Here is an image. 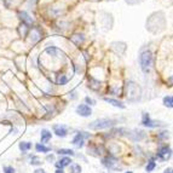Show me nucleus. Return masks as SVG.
<instances>
[{"label": "nucleus", "mask_w": 173, "mask_h": 173, "mask_svg": "<svg viewBox=\"0 0 173 173\" xmlns=\"http://www.w3.org/2000/svg\"><path fill=\"white\" fill-rule=\"evenodd\" d=\"M139 63H141V68L144 73H148L151 68V63H153V56L150 51H144L141 53L139 57Z\"/></svg>", "instance_id": "f257e3e1"}, {"label": "nucleus", "mask_w": 173, "mask_h": 173, "mask_svg": "<svg viewBox=\"0 0 173 173\" xmlns=\"http://www.w3.org/2000/svg\"><path fill=\"white\" fill-rule=\"evenodd\" d=\"M115 125V120L113 119H98L93 122H91L88 125V127L91 130H103V128H109L111 126Z\"/></svg>", "instance_id": "f03ea898"}, {"label": "nucleus", "mask_w": 173, "mask_h": 173, "mask_svg": "<svg viewBox=\"0 0 173 173\" xmlns=\"http://www.w3.org/2000/svg\"><path fill=\"white\" fill-rule=\"evenodd\" d=\"M126 90H127V98L131 102L137 100L141 97V88L137 84H134L133 81H130L126 85Z\"/></svg>", "instance_id": "7ed1b4c3"}, {"label": "nucleus", "mask_w": 173, "mask_h": 173, "mask_svg": "<svg viewBox=\"0 0 173 173\" xmlns=\"http://www.w3.org/2000/svg\"><path fill=\"white\" fill-rule=\"evenodd\" d=\"M171 155H172V150H171V148H168V146H162L157 153V156L162 161H167L171 157Z\"/></svg>", "instance_id": "20e7f679"}, {"label": "nucleus", "mask_w": 173, "mask_h": 173, "mask_svg": "<svg viewBox=\"0 0 173 173\" xmlns=\"http://www.w3.org/2000/svg\"><path fill=\"white\" fill-rule=\"evenodd\" d=\"M76 113L80 115V116H84V118H87L92 114V110L86 104H80L78 108H76Z\"/></svg>", "instance_id": "39448f33"}, {"label": "nucleus", "mask_w": 173, "mask_h": 173, "mask_svg": "<svg viewBox=\"0 0 173 173\" xmlns=\"http://www.w3.org/2000/svg\"><path fill=\"white\" fill-rule=\"evenodd\" d=\"M142 123H143L144 126H146V127H157V126H160V123L156 122V121H153L148 114H144V115H143Z\"/></svg>", "instance_id": "423d86ee"}, {"label": "nucleus", "mask_w": 173, "mask_h": 173, "mask_svg": "<svg viewBox=\"0 0 173 173\" xmlns=\"http://www.w3.org/2000/svg\"><path fill=\"white\" fill-rule=\"evenodd\" d=\"M53 132H55L56 136H58V137H65L67 133H68V130L63 125H55L53 126Z\"/></svg>", "instance_id": "0eeeda50"}, {"label": "nucleus", "mask_w": 173, "mask_h": 173, "mask_svg": "<svg viewBox=\"0 0 173 173\" xmlns=\"http://www.w3.org/2000/svg\"><path fill=\"white\" fill-rule=\"evenodd\" d=\"M30 39H32L33 44H35L37 41H39L41 39V30L39 28H37V27H34L32 29V38Z\"/></svg>", "instance_id": "6e6552de"}, {"label": "nucleus", "mask_w": 173, "mask_h": 173, "mask_svg": "<svg viewBox=\"0 0 173 173\" xmlns=\"http://www.w3.org/2000/svg\"><path fill=\"white\" fill-rule=\"evenodd\" d=\"M84 138H85V134L84 132H79L76 133V136L74 137V139H73V144L76 145V146H83V143H84Z\"/></svg>", "instance_id": "1a4fd4ad"}, {"label": "nucleus", "mask_w": 173, "mask_h": 173, "mask_svg": "<svg viewBox=\"0 0 173 173\" xmlns=\"http://www.w3.org/2000/svg\"><path fill=\"white\" fill-rule=\"evenodd\" d=\"M18 16H19V18L22 19V22L27 23V24H30V23L34 22V19L26 12V11H19V12H18Z\"/></svg>", "instance_id": "9d476101"}, {"label": "nucleus", "mask_w": 173, "mask_h": 173, "mask_svg": "<svg viewBox=\"0 0 173 173\" xmlns=\"http://www.w3.org/2000/svg\"><path fill=\"white\" fill-rule=\"evenodd\" d=\"M70 162H72V160L69 159V157H63V159H61L56 164V166H57V168H58V169H62L63 167L70 165Z\"/></svg>", "instance_id": "9b49d317"}, {"label": "nucleus", "mask_w": 173, "mask_h": 173, "mask_svg": "<svg viewBox=\"0 0 173 173\" xmlns=\"http://www.w3.org/2000/svg\"><path fill=\"white\" fill-rule=\"evenodd\" d=\"M51 132L49 130H42L41 131V144H45L47 143L50 139H51Z\"/></svg>", "instance_id": "f8f14e48"}, {"label": "nucleus", "mask_w": 173, "mask_h": 173, "mask_svg": "<svg viewBox=\"0 0 173 173\" xmlns=\"http://www.w3.org/2000/svg\"><path fill=\"white\" fill-rule=\"evenodd\" d=\"M104 100L108 102V103H110V104H113L114 107H119V108H121V109L125 108V106L122 104L120 100H116V99H114V98H108V97H107V98H104Z\"/></svg>", "instance_id": "ddd939ff"}, {"label": "nucleus", "mask_w": 173, "mask_h": 173, "mask_svg": "<svg viewBox=\"0 0 173 173\" xmlns=\"http://www.w3.org/2000/svg\"><path fill=\"white\" fill-rule=\"evenodd\" d=\"M19 34L22 37H27V34H28V32H29V28H28V26H27V23H24V22H22V24L19 26Z\"/></svg>", "instance_id": "4468645a"}, {"label": "nucleus", "mask_w": 173, "mask_h": 173, "mask_svg": "<svg viewBox=\"0 0 173 173\" xmlns=\"http://www.w3.org/2000/svg\"><path fill=\"white\" fill-rule=\"evenodd\" d=\"M88 81H90V85H88V86H90L92 90H98V88L100 87V83L98 81V80H95L93 78H90Z\"/></svg>", "instance_id": "2eb2a0df"}, {"label": "nucleus", "mask_w": 173, "mask_h": 173, "mask_svg": "<svg viewBox=\"0 0 173 173\" xmlns=\"http://www.w3.org/2000/svg\"><path fill=\"white\" fill-rule=\"evenodd\" d=\"M72 41L75 45H80L81 42H84V35L83 34H75V35L72 37Z\"/></svg>", "instance_id": "dca6fc26"}, {"label": "nucleus", "mask_w": 173, "mask_h": 173, "mask_svg": "<svg viewBox=\"0 0 173 173\" xmlns=\"http://www.w3.org/2000/svg\"><path fill=\"white\" fill-rule=\"evenodd\" d=\"M35 149H37V151H39V153H49L50 151L49 146H45L44 144H40V143L35 145Z\"/></svg>", "instance_id": "f3484780"}, {"label": "nucleus", "mask_w": 173, "mask_h": 173, "mask_svg": "<svg viewBox=\"0 0 173 173\" xmlns=\"http://www.w3.org/2000/svg\"><path fill=\"white\" fill-rule=\"evenodd\" d=\"M57 85H61V86H63V85H65L67 83H68V78L65 76V75H58V78H57Z\"/></svg>", "instance_id": "a211bd4d"}, {"label": "nucleus", "mask_w": 173, "mask_h": 173, "mask_svg": "<svg viewBox=\"0 0 173 173\" xmlns=\"http://www.w3.org/2000/svg\"><path fill=\"white\" fill-rule=\"evenodd\" d=\"M164 104L168 108H173V97H171V96L165 97L164 98Z\"/></svg>", "instance_id": "6ab92c4d"}, {"label": "nucleus", "mask_w": 173, "mask_h": 173, "mask_svg": "<svg viewBox=\"0 0 173 173\" xmlns=\"http://www.w3.org/2000/svg\"><path fill=\"white\" fill-rule=\"evenodd\" d=\"M30 148H32V144L28 143V142H22V143H19V149H21L22 151H28Z\"/></svg>", "instance_id": "aec40b11"}, {"label": "nucleus", "mask_w": 173, "mask_h": 173, "mask_svg": "<svg viewBox=\"0 0 173 173\" xmlns=\"http://www.w3.org/2000/svg\"><path fill=\"white\" fill-rule=\"evenodd\" d=\"M115 162H116V161H115L113 157H107V159H104V160H103V164H104L106 166H108V167H113V165L115 164Z\"/></svg>", "instance_id": "412c9836"}, {"label": "nucleus", "mask_w": 173, "mask_h": 173, "mask_svg": "<svg viewBox=\"0 0 173 173\" xmlns=\"http://www.w3.org/2000/svg\"><path fill=\"white\" fill-rule=\"evenodd\" d=\"M60 50L58 49H57V47H55V46H51V47H47V49H46V52H47L49 55H51V56H56V53L57 52H58Z\"/></svg>", "instance_id": "4be33fe9"}, {"label": "nucleus", "mask_w": 173, "mask_h": 173, "mask_svg": "<svg viewBox=\"0 0 173 173\" xmlns=\"http://www.w3.org/2000/svg\"><path fill=\"white\" fill-rule=\"evenodd\" d=\"M57 153H58V154H63V155H74V151L70 150V149H60Z\"/></svg>", "instance_id": "5701e85b"}, {"label": "nucleus", "mask_w": 173, "mask_h": 173, "mask_svg": "<svg viewBox=\"0 0 173 173\" xmlns=\"http://www.w3.org/2000/svg\"><path fill=\"white\" fill-rule=\"evenodd\" d=\"M155 166H156V164H155L154 161L151 160L150 162H149V164L146 165V168H145V169H146V172H151V171H153V169L155 168Z\"/></svg>", "instance_id": "b1692460"}, {"label": "nucleus", "mask_w": 173, "mask_h": 173, "mask_svg": "<svg viewBox=\"0 0 173 173\" xmlns=\"http://www.w3.org/2000/svg\"><path fill=\"white\" fill-rule=\"evenodd\" d=\"M70 168H72L73 173H80V172H81V167H80L79 165H73Z\"/></svg>", "instance_id": "393cba45"}, {"label": "nucleus", "mask_w": 173, "mask_h": 173, "mask_svg": "<svg viewBox=\"0 0 173 173\" xmlns=\"http://www.w3.org/2000/svg\"><path fill=\"white\" fill-rule=\"evenodd\" d=\"M4 172L5 173H15V168L11 166H5L4 167Z\"/></svg>", "instance_id": "a878e982"}, {"label": "nucleus", "mask_w": 173, "mask_h": 173, "mask_svg": "<svg viewBox=\"0 0 173 173\" xmlns=\"http://www.w3.org/2000/svg\"><path fill=\"white\" fill-rule=\"evenodd\" d=\"M32 165H40L41 162H40V160L38 159V157H35V156H34L33 159H32V162H30Z\"/></svg>", "instance_id": "bb28decb"}, {"label": "nucleus", "mask_w": 173, "mask_h": 173, "mask_svg": "<svg viewBox=\"0 0 173 173\" xmlns=\"http://www.w3.org/2000/svg\"><path fill=\"white\" fill-rule=\"evenodd\" d=\"M85 102L88 103V104H95V100H93V99H91L90 97H86V98H85Z\"/></svg>", "instance_id": "cd10ccee"}, {"label": "nucleus", "mask_w": 173, "mask_h": 173, "mask_svg": "<svg viewBox=\"0 0 173 173\" xmlns=\"http://www.w3.org/2000/svg\"><path fill=\"white\" fill-rule=\"evenodd\" d=\"M34 173H46L42 168H38V169H35V171H34Z\"/></svg>", "instance_id": "c85d7f7f"}, {"label": "nucleus", "mask_w": 173, "mask_h": 173, "mask_svg": "<svg viewBox=\"0 0 173 173\" xmlns=\"http://www.w3.org/2000/svg\"><path fill=\"white\" fill-rule=\"evenodd\" d=\"M164 173H173V169H172V168H167Z\"/></svg>", "instance_id": "c756f323"}, {"label": "nucleus", "mask_w": 173, "mask_h": 173, "mask_svg": "<svg viewBox=\"0 0 173 173\" xmlns=\"http://www.w3.org/2000/svg\"><path fill=\"white\" fill-rule=\"evenodd\" d=\"M4 1H5V6L9 7L10 6V0H4Z\"/></svg>", "instance_id": "7c9ffc66"}, {"label": "nucleus", "mask_w": 173, "mask_h": 173, "mask_svg": "<svg viewBox=\"0 0 173 173\" xmlns=\"http://www.w3.org/2000/svg\"><path fill=\"white\" fill-rule=\"evenodd\" d=\"M56 173H64V172H63L62 169H57V171H56Z\"/></svg>", "instance_id": "2f4dec72"}, {"label": "nucleus", "mask_w": 173, "mask_h": 173, "mask_svg": "<svg viewBox=\"0 0 173 173\" xmlns=\"http://www.w3.org/2000/svg\"><path fill=\"white\" fill-rule=\"evenodd\" d=\"M30 1H32V3H34V4H35V3H38V1H39V0H30Z\"/></svg>", "instance_id": "473e14b6"}, {"label": "nucleus", "mask_w": 173, "mask_h": 173, "mask_svg": "<svg viewBox=\"0 0 173 173\" xmlns=\"http://www.w3.org/2000/svg\"><path fill=\"white\" fill-rule=\"evenodd\" d=\"M126 173H132V172H126Z\"/></svg>", "instance_id": "72a5a7b5"}]
</instances>
